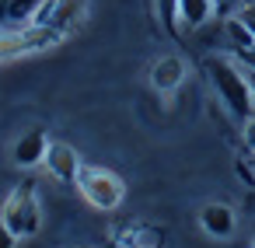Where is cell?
I'll return each instance as SVG.
<instances>
[{"mask_svg": "<svg viewBox=\"0 0 255 248\" xmlns=\"http://www.w3.org/2000/svg\"><path fill=\"white\" fill-rule=\"evenodd\" d=\"M203 70H206V77H210L217 98H220L224 109L231 112V119L245 126V123L252 119V105H255L252 88H248V77H245L227 56H220V53L206 56V60H203Z\"/></svg>", "mask_w": 255, "mask_h": 248, "instance_id": "1", "label": "cell"}, {"mask_svg": "<svg viewBox=\"0 0 255 248\" xmlns=\"http://www.w3.org/2000/svg\"><path fill=\"white\" fill-rule=\"evenodd\" d=\"M74 185L81 189L84 203L95 206L98 213H112V210H119L123 199H126V182H123L112 168H102V164H81Z\"/></svg>", "mask_w": 255, "mask_h": 248, "instance_id": "2", "label": "cell"}, {"mask_svg": "<svg viewBox=\"0 0 255 248\" xmlns=\"http://www.w3.org/2000/svg\"><path fill=\"white\" fill-rule=\"evenodd\" d=\"M0 220H4L14 238H35L42 231V206H39V192H35V182H21L11 189V196L0 206Z\"/></svg>", "mask_w": 255, "mask_h": 248, "instance_id": "3", "label": "cell"}, {"mask_svg": "<svg viewBox=\"0 0 255 248\" xmlns=\"http://www.w3.org/2000/svg\"><path fill=\"white\" fill-rule=\"evenodd\" d=\"M112 248H164V231L154 224L129 220L112 231Z\"/></svg>", "mask_w": 255, "mask_h": 248, "instance_id": "4", "label": "cell"}, {"mask_svg": "<svg viewBox=\"0 0 255 248\" xmlns=\"http://www.w3.org/2000/svg\"><path fill=\"white\" fill-rule=\"evenodd\" d=\"M46 171L56 178V182H67V185H74L77 182V171H81V157H77V150L70 147V143H63V140H49V150H46Z\"/></svg>", "mask_w": 255, "mask_h": 248, "instance_id": "5", "label": "cell"}, {"mask_svg": "<svg viewBox=\"0 0 255 248\" xmlns=\"http://www.w3.org/2000/svg\"><path fill=\"white\" fill-rule=\"evenodd\" d=\"M182 81H185V60L178 56V53H168V56H161L154 67H150V84H154V91L157 95H175L178 88H182Z\"/></svg>", "mask_w": 255, "mask_h": 248, "instance_id": "6", "label": "cell"}, {"mask_svg": "<svg viewBox=\"0 0 255 248\" xmlns=\"http://www.w3.org/2000/svg\"><path fill=\"white\" fill-rule=\"evenodd\" d=\"M46 150H49V136H46V129H28V133H21L18 140H14V147H11V161L18 164V168H35V164H42L46 161Z\"/></svg>", "mask_w": 255, "mask_h": 248, "instance_id": "7", "label": "cell"}, {"mask_svg": "<svg viewBox=\"0 0 255 248\" xmlns=\"http://www.w3.org/2000/svg\"><path fill=\"white\" fill-rule=\"evenodd\" d=\"M199 227H203L206 238L227 241V238L234 234V227H238V217H234V210H231L227 203H206V206L199 210Z\"/></svg>", "mask_w": 255, "mask_h": 248, "instance_id": "8", "label": "cell"}, {"mask_svg": "<svg viewBox=\"0 0 255 248\" xmlns=\"http://www.w3.org/2000/svg\"><path fill=\"white\" fill-rule=\"evenodd\" d=\"M88 14V4L84 0H56V7H53V18H49V28L70 35Z\"/></svg>", "mask_w": 255, "mask_h": 248, "instance_id": "9", "label": "cell"}, {"mask_svg": "<svg viewBox=\"0 0 255 248\" xmlns=\"http://www.w3.org/2000/svg\"><path fill=\"white\" fill-rule=\"evenodd\" d=\"M178 14H182V25L185 28H199L213 14V0H182V11Z\"/></svg>", "mask_w": 255, "mask_h": 248, "instance_id": "10", "label": "cell"}, {"mask_svg": "<svg viewBox=\"0 0 255 248\" xmlns=\"http://www.w3.org/2000/svg\"><path fill=\"white\" fill-rule=\"evenodd\" d=\"M182 0H157V21H161V28L168 32V35H175L178 32V25H182Z\"/></svg>", "mask_w": 255, "mask_h": 248, "instance_id": "11", "label": "cell"}, {"mask_svg": "<svg viewBox=\"0 0 255 248\" xmlns=\"http://www.w3.org/2000/svg\"><path fill=\"white\" fill-rule=\"evenodd\" d=\"M234 18H238V21H241V25H245V28L255 35V0H252V4H245V7H241Z\"/></svg>", "mask_w": 255, "mask_h": 248, "instance_id": "12", "label": "cell"}, {"mask_svg": "<svg viewBox=\"0 0 255 248\" xmlns=\"http://www.w3.org/2000/svg\"><path fill=\"white\" fill-rule=\"evenodd\" d=\"M241 140H245V147H248V150L255 154V116H252V119H248V123L241 126Z\"/></svg>", "mask_w": 255, "mask_h": 248, "instance_id": "13", "label": "cell"}, {"mask_svg": "<svg viewBox=\"0 0 255 248\" xmlns=\"http://www.w3.org/2000/svg\"><path fill=\"white\" fill-rule=\"evenodd\" d=\"M18 245V238H14V231L4 224V220H0V248H14Z\"/></svg>", "mask_w": 255, "mask_h": 248, "instance_id": "14", "label": "cell"}, {"mask_svg": "<svg viewBox=\"0 0 255 248\" xmlns=\"http://www.w3.org/2000/svg\"><path fill=\"white\" fill-rule=\"evenodd\" d=\"M234 53V60H241L248 70H255V49H231Z\"/></svg>", "mask_w": 255, "mask_h": 248, "instance_id": "15", "label": "cell"}, {"mask_svg": "<svg viewBox=\"0 0 255 248\" xmlns=\"http://www.w3.org/2000/svg\"><path fill=\"white\" fill-rule=\"evenodd\" d=\"M0 28H7V0H0Z\"/></svg>", "mask_w": 255, "mask_h": 248, "instance_id": "16", "label": "cell"}, {"mask_svg": "<svg viewBox=\"0 0 255 248\" xmlns=\"http://www.w3.org/2000/svg\"><path fill=\"white\" fill-rule=\"evenodd\" d=\"M245 77H248V88H252V98H255V70H248Z\"/></svg>", "mask_w": 255, "mask_h": 248, "instance_id": "17", "label": "cell"}, {"mask_svg": "<svg viewBox=\"0 0 255 248\" xmlns=\"http://www.w3.org/2000/svg\"><path fill=\"white\" fill-rule=\"evenodd\" d=\"M77 248H91V245H77Z\"/></svg>", "mask_w": 255, "mask_h": 248, "instance_id": "18", "label": "cell"}, {"mask_svg": "<svg viewBox=\"0 0 255 248\" xmlns=\"http://www.w3.org/2000/svg\"><path fill=\"white\" fill-rule=\"evenodd\" d=\"M252 245H255V241H252Z\"/></svg>", "mask_w": 255, "mask_h": 248, "instance_id": "19", "label": "cell"}, {"mask_svg": "<svg viewBox=\"0 0 255 248\" xmlns=\"http://www.w3.org/2000/svg\"><path fill=\"white\" fill-rule=\"evenodd\" d=\"M252 248H255V245H252Z\"/></svg>", "mask_w": 255, "mask_h": 248, "instance_id": "20", "label": "cell"}]
</instances>
